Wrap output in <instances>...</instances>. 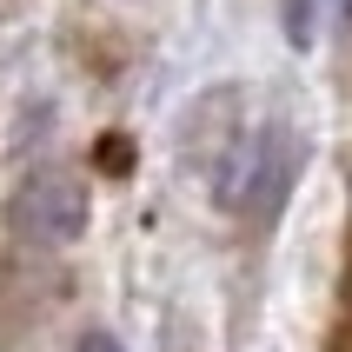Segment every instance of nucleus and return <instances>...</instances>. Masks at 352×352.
<instances>
[{
    "label": "nucleus",
    "instance_id": "obj_1",
    "mask_svg": "<svg viewBox=\"0 0 352 352\" xmlns=\"http://www.w3.org/2000/svg\"><path fill=\"white\" fill-rule=\"evenodd\" d=\"M7 226H14L20 239H40V246L80 239V226H87V193H80V179L74 173H34L14 193V206H7Z\"/></svg>",
    "mask_w": 352,
    "mask_h": 352
},
{
    "label": "nucleus",
    "instance_id": "obj_2",
    "mask_svg": "<svg viewBox=\"0 0 352 352\" xmlns=\"http://www.w3.org/2000/svg\"><path fill=\"white\" fill-rule=\"evenodd\" d=\"M80 352H120V339L113 333H87V339H80Z\"/></svg>",
    "mask_w": 352,
    "mask_h": 352
}]
</instances>
